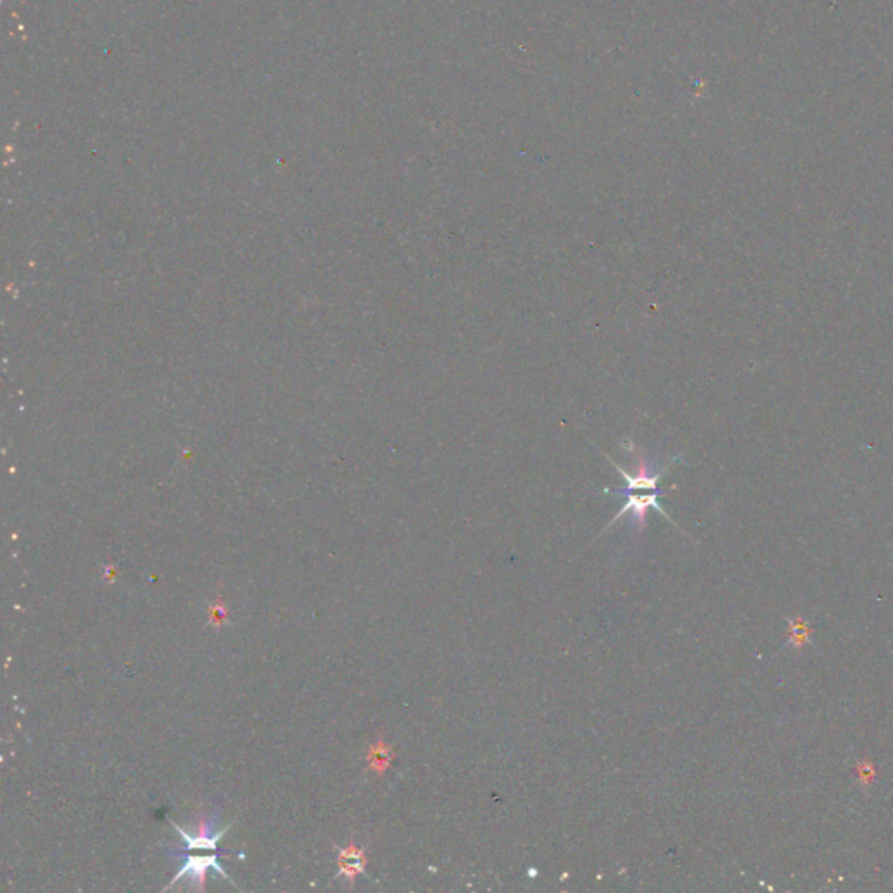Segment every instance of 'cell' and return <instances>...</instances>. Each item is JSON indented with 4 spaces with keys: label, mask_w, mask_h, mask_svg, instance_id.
Listing matches in <instances>:
<instances>
[{
    "label": "cell",
    "mask_w": 893,
    "mask_h": 893,
    "mask_svg": "<svg viewBox=\"0 0 893 893\" xmlns=\"http://www.w3.org/2000/svg\"><path fill=\"white\" fill-rule=\"evenodd\" d=\"M660 496H663V490H661V489H660V490H648V492H646V494H642V496H639V494H635V492L625 494L627 503H625L623 507L620 508V511L616 513V517H614V518H613V520L605 526V529H603L601 534L607 531L611 526H614V524H616L620 518H623L625 515H630V522H632V526H633L637 531H644V529H646V526H648V511H650L651 508L652 509H656L660 515H663V517H665L670 524L677 526L676 522L669 517V513H667V511L663 509V507L658 503Z\"/></svg>",
    "instance_id": "cell-1"
},
{
    "label": "cell",
    "mask_w": 893,
    "mask_h": 893,
    "mask_svg": "<svg viewBox=\"0 0 893 893\" xmlns=\"http://www.w3.org/2000/svg\"><path fill=\"white\" fill-rule=\"evenodd\" d=\"M218 813H214V815H206V817H201L197 821V829L194 834H187L178 823L171 822L173 827L180 832L182 840L187 843V851L191 850H212V851H217L218 840L227 832V829L231 825H227L223 831H218V832H214L215 829V823H217Z\"/></svg>",
    "instance_id": "cell-2"
},
{
    "label": "cell",
    "mask_w": 893,
    "mask_h": 893,
    "mask_svg": "<svg viewBox=\"0 0 893 893\" xmlns=\"http://www.w3.org/2000/svg\"><path fill=\"white\" fill-rule=\"evenodd\" d=\"M208 869L218 870L225 879H231L227 876V872L223 870V868L218 866L217 855H203V857H199V855H189L187 860H185V864L180 868L178 874L175 876V879L169 883L165 890L173 888L176 883L182 881V878L189 876L194 888H197V890L203 892L204 887H206V870Z\"/></svg>",
    "instance_id": "cell-3"
},
{
    "label": "cell",
    "mask_w": 893,
    "mask_h": 893,
    "mask_svg": "<svg viewBox=\"0 0 893 893\" xmlns=\"http://www.w3.org/2000/svg\"><path fill=\"white\" fill-rule=\"evenodd\" d=\"M337 864L340 870L337 872V876H347L349 881L353 883L356 874L360 872H365V864H366V859H365V851L362 848H356V846L349 845V848H337Z\"/></svg>",
    "instance_id": "cell-4"
},
{
    "label": "cell",
    "mask_w": 893,
    "mask_h": 893,
    "mask_svg": "<svg viewBox=\"0 0 893 893\" xmlns=\"http://www.w3.org/2000/svg\"><path fill=\"white\" fill-rule=\"evenodd\" d=\"M389 748L381 742L377 747L374 748L370 752V759H372V766L377 770H386L387 759H389Z\"/></svg>",
    "instance_id": "cell-5"
},
{
    "label": "cell",
    "mask_w": 893,
    "mask_h": 893,
    "mask_svg": "<svg viewBox=\"0 0 893 893\" xmlns=\"http://www.w3.org/2000/svg\"><path fill=\"white\" fill-rule=\"evenodd\" d=\"M225 618H227V611H225V607L222 603L212 605V609H210V622L212 623L220 625L222 622H225Z\"/></svg>",
    "instance_id": "cell-6"
}]
</instances>
